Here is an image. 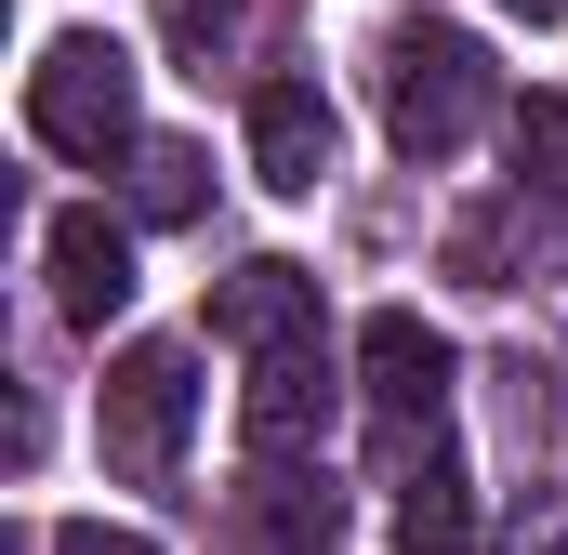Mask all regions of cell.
<instances>
[{"label": "cell", "instance_id": "52a82bcc", "mask_svg": "<svg viewBox=\"0 0 568 555\" xmlns=\"http://www.w3.org/2000/svg\"><path fill=\"white\" fill-rule=\"evenodd\" d=\"M252 172H265L278 199H317V185H331V93H317V80H265V93H252Z\"/></svg>", "mask_w": 568, "mask_h": 555}, {"label": "cell", "instance_id": "5bb4252c", "mask_svg": "<svg viewBox=\"0 0 568 555\" xmlns=\"http://www.w3.org/2000/svg\"><path fill=\"white\" fill-rule=\"evenodd\" d=\"M53 555H159L145 529H106V516H80V529H53Z\"/></svg>", "mask_w": 568, "mask_h": 555}, {"label": "cell", "instance_id": "4fadbf2b", "mask_svg": "<svg viewBox=\"0 0 568 555\" xmlns=\"http://www.w3.org/2000/svg\"><path fill=\"white\" fill-rule=\"evenodd\" d=\"M225 27H239V0H172V40L185 53H225Z\"/></svg>", "mask_w": 568, "mask_h": 555}, {"label": "cell", "instance_id": "277c9868", "mask_svg": "<svg viewBox=\"0 0 568 555\" xmlns=\"http://www.w3.org/2000/svg\"><path fill=\"white\" fill-rule=\"evenodd\" d=\"M106 476H133V490H172V463H185V423H199V357L185 344H120L106 357Z\"/></svg>", "mask_w": 568, "mask_h": 555}, {"label": "cell", "instance_id": "9a60e30c", "mask_svg": "<svg viewBox=\"0 0 568 555\" xmlns=\"http://www.w3.org/2000/svg\"><path fill=\"white\" fill-rule=\"evenodd\" d=\"M503 13H516V27H556V13H568V0H503Z\"/></svg>", "mask_w": 568, "mask_h": 555}, {"label": "cell", "instance_id": "6da1fadb", "mask_svg": "<svg viewBox=\"0 0 568 555\" xmlns=\"http://www.w3.org/2000/svg\"><path fill=\"white\" fill-rule=\"evenodd\" d=\"M371 93H384V133L410 145V159H449V145H476V120L503 107L489 53H476L463 27H436V13H397V27L371 40Z\"/></svg>", "mask_w": 568, "mask_h": 555}, {"label": "cell", "instance_id": "7c38bea8", "mask_svg": "<svg viewBox=\"0 0 568 555\" xmlns=\"http://www.w3.org/2000/svg\"><path fill=\"white\" fill-rule=\"evenodd\" d=\"M516 185L529 199H568V93H529L516 107Z\"/></svg>", "mask_w": 568, "mask_h": 555}, {"label": "cell", "instance_id": "30bf717a", "mask_svg": "<svg viewBox=\"0 0 568 555\" xmlns=\"http://www.w3.org/2000/svg\"><path fill=\"white\" fill-rule=\"evenodd\" d=\"M397 555H476V503H463V463H424L397 490Z\"/></svg>", "mask_w": 568, "mask_h": 555}, {"label": "cell", "instance_id": "9c48e42d", "mask_svg": "<svg viewBox=\"0 0 568 555\" xmlns=\"http://www.w3.org/2000/svg\"><path fill=\"white\" fill-rule=\"evenodd\" d=\"M252 529H265V555H331L344 490H331L317 463H252Z\"/></svg>", "mask_w": 568, "mask_h": 555}, {"label": "cell", "instance_id": "ba28073f", "mask_svg": "<svg viewBox=\"0 0 568 555\" xmlns=\"http://www.w3.org/2000/svg\"><path fill=\"white\" fill-rule=\"evenodd\" d=\"M53 304H67L80 331H106V317L133 304V225H106V212H53Z\"/></svg>", "mask_w": 568, "mask_h": 555}, {"label": "cell", "instance_id": "7a4b0ae2", "mask_svg": "<svg viewBox=\"0 0 568 555\" xmlns=\"http://www.w3.org/2000/svg\"><path fill=\"white\" fill-rule=\"evenodd\" d=\"M357 371H371V463H384V490H410L424 463H449V344L410 304H384L357 331Z\"/></svg>", "mask_w": 568, "mask_h": 555}, {"label": "cell", "instance_id": "5b68a950", "mask_svg": "<svg viewBox=\"0 0 568 555\" xmlns=\"http://www.w3.org/2000/svg\"><path fill=\"white\" fill-rule=\"evenodd\" d=\"M317 423H331V344H278V357H252V384H239V436H252V463H317Z\"/></svg>", "mask_w": 568, "mask_h": 555}, {"label": "cell", "instance_id": "8992f818", "mask_svg": "<svg viewBox=\"0 0 568 555\" xmlns=\"http://www.w3.org/2000/svg\"><path fill=\"white\" fill-rule=\"evenodd\" d=\"M212 331L239 344V357H278V344H317V278L304 265H239V278H212Z\"/></svg>", "mask_w": 568, "mask_h": 555}, {"label": "cell", "instance_id": "3957f363", "mask_svg": "<svg viewBox=\"0 0 568 555\" xmlns=\"http://www.w3.org/2000/svg\"><path fill=\"white\" fill-rule=\"evenodd\" d=\"M27 133L53 145V159H133V53L106 40V27H67V40H40V67H27Z\"/></svg>", "mask_w": 568, "mask_h": 555}, {"label": "cell", "instance_id": "8fae6325", "mask_svg": "<svg viewBox=\"0 0 568 555\" xmlns=\"http://www.w3.org/2000/svg\"><path fill=\"white\" fill-rule=\"evenodd\" d=\"M199 199H212V159H199L185 133H145L133 145V212H145V225H185Z\"/></svg>", "mask_w": 568, "mask_h": 555}]
</instances>
